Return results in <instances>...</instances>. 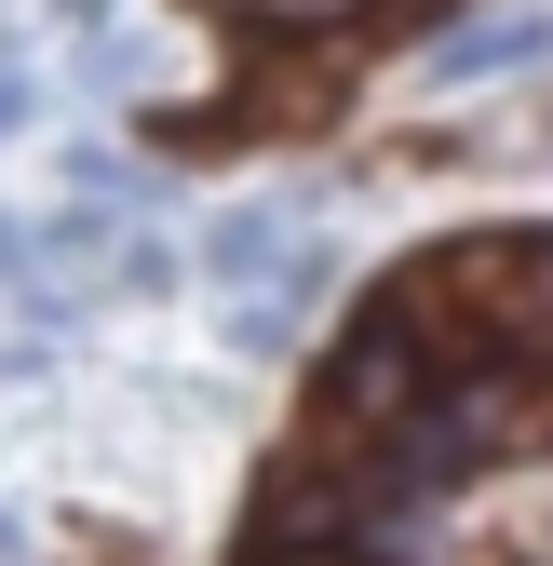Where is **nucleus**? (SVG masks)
Masks as SVG:
<instances>
[{
  "mask_svg": "<svg viewBox=\"0 0 553 566\" xmlns=\"http://www.w3.org/2000/svg\"><path fill=\"white\" fill-rule=\"evenodd\" d=\"M202 270H230V283H257V270H298V230L270 217V202H243V217H217V230H202Z\"/></svg>",
  "mask_w": 553,
  "mask_h": 566,
  "instance_id": "obj_4",
  "label": "nucleus"
},
{
  "mask_svg": "<svg viewBox=\"0 0 553 566\" xmlns=\"http://www.w3.org/2000/svg\"><path fill=\"white\" fill-rule=\"evenodd\" d=\"M526 67H553V14H487V28H459L432 54V82H526Z\"/></svg>",
  "mask_w": 553,
  "mask_h": 566,
  "instance_id": "obj_3",
  "label": "nucleus"
},
{
  "mask_svg": "<svg viewBox=\"0 0 553 566\" xmlns=\"http://www.w3.org/2000/svg\"><path fill=\"white\" fill-rule=\"evenodd\" d=\"M257 566H365V553H337V539H270Z\"/></svg>",
  "mask_w": 553,
  "mask_h": 566,
  "instance_id": "obj_5",
  "label": "nucleus"
},
{
  "mask_svg": "<svg viewBox=\"0 0 553 566\" xmlns=\"http://www.w3.org/2000/svg\"><path fill=\"white\" fill-rule=\"evenodd\" d=\"M419 365H432V337L419 324H405L392 297L352 324V350H337V365H324V391H311V418H324V446L337 459H352V446H392L405 432V418H419L432 391H419Z\"/></svg>",
  "mask_w": 553,
  "mask_h": 566,
  "instance_id": "obj_1",
  "label": "nucleus"
},
{
  "mask_svg": "<svg viewBox=\"0 0 553 566\" xmlns=\"http://www.w3.org/2000/svg\"><path fill=\"white\" fill-rule=\"evenodd\" d=\"M14 122H28V82H14V67H0V135H14Z\"/></svg>",
  "mask_w": 553,
  "mask_h": 566,
  "instance_id": "obj_6",
  "label": "nucleus"
},
{
  "mask_svg": "<svg viewBox=\"0 0 553 566\" xmlns=\"http://www.w3.org/2000/svg\"><path fill=\"white\" fill-rule=\"evenodd\" d=\"M405 297H500L487 311V337L513 350V365H553V230L540 243H446V256H419L405 270Z\"/></svg>",
  "mask_w": 553,
  "mask_h": 566,
  "instance_id": "obj_2",
  "label": "nucleus"
}]
</instances>
